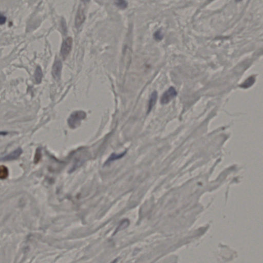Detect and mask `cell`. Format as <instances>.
<instances>
[{
  "label": "cell",
  "mask_w": 263,
  "mask_h": 263,
  "mask_svg": "<svg viewBox=\"0 0 263 263\" xmlns=\"http://www.w3.org/2000/svg\"><path fill=\"white\" fill-rule=\"evenodd\" d=\"M86 117L85 112L82 111H77L74 112L70 115L68 120V123L69 128L75 129L78 127L82 121L84 120Z\"/></svg>",
  "instance_id": "6da1fadb"
},
{
  "label": "cell",
  "mask_w": 263,
  "mask_h": 263,
  "mask_svg": "<svg viewBox=\"0 0 263 263\" xmlns=\"http://www.w3.org/2000/svg\"><path fill=\"white\" fill-rule=\"evenodd\" d=\"M72 39L71 37L66 38L63 41L61 48V55L63 59L66 58L71 51L72 48Z\"/></svg>",
  "instance_id": "7a4b0ae2"
},
{
  "label": "cell",
  "mask_w": 263,
  "mask_h": 263,
  "mask_svg": "<svg viewBox=\"0 0 263 263\" xmlns=\"http://www.w3.org/2000/svg\"><path fill=\"white\" fill-rule=\"evenodd\" d=\"M157 96L158 95H157V93L156 91H154V92H153L152 94L151 95L149 101V105H148V109H147V114H149L151 111L152 108H153V107L155 105L157 99Z\"/></svg>",
  "instance_id": "52a82bcc"
},
{
  "label": "cell",
  "mask_w": 263,
  "mask_h": 263,
  "mask_svg": "<svg viewBox=\"0 0 263 263\" xmlns=\"http://www.w3.org/2000/svg\"><path fill=\"white\" fill-rule=\"evenodd\" d=\"M22 150L21 148H18L9 154L1 157L0 161H11L14 160H17L20 156V155L22 154Z\"/></svg>",
  "instance_id": "8992f818"
},
{
  "label": "cell",
  "mask_w": 263,
  "mask_h": 263,
  "mask_svg": "<svg viewBox=\"0 0 263 263\" xmlns=\"http://www.w3.org/2000/svg\"><path fill=\"white\" fill-rule=\"evenodd\" d=\"M41 158V151L40 148L39 147L37 149L36 153L35 154V159H34V162L35 164L38 163Z\"/></svg>",
  "instance_id": "5bb4252c"
},
{
  "label": "cell",
  "mask_w": 263,
  "mask_h": 263,
  "mask_svg": "<svg viewBox=\"0 0 263 263\" xmlns=\"http://www.w3.org/2000/svg\"><path fill=\"white\" fill-rule=\"evenodd\" d=\"M243 0H235V1H236V2H238V3H239V2H241Z\"/></svg>",
  "instance_id": "e0dca14e"
},
{
  "label": "cell",
  "mask_w": 263,
  "mask_h": 263,
  "mask_svg": "<svg viewBox=\"0 0 263 263\" xmlns=\"http://www.w3.org/2000/svg\"><path fill=\"white\" fill-rule=\"evenodd\" d=\"M126 153V152H123V153L120 154H113L111 155L110 158H108L107 162H110L112 161H114L115 160H118L120 158H121L125 155V154Z\"/></svg>",
  "instance_id": "7c38bea8"
},
{
  "label": "cell",
  "mask_w": 263,
  "mask_h": 263,
  "mask_svg": "<svg viewBox=\"0 0 263 263\" xmlns=\"http://www.w3.org/2000/svg\"><path fill=\"white\" fill-rule=\"evenodd\" d=\"M178 93L174 87H170L169 89L164 93L161 97L160 102L162 104L168 103L176 96Z\"/></svg>",
  "instance_id": "3957f363"
},
{
  "label": "cell",
  "mask_w": 263,
  "mask_h": 263,
  "mask_svg": "<svg viewBox=\"0 0 263 263\" xmlns=\"http://www.w3.org/2000/svg\"><path fill=\"white\" fill-rule=\"evenodd\" d=\"M85 20V15L84 12V9L81 6H79L77 14L76 15L75 25L77 28H79L81 26Z\"/></svg>",
  "instance_id": "277c9868"
},
{
  "label": "cell",
  "mask_w": 263,
  "mask_h": 263,
  "mask_svg": "<svg viewBox=\"0 0 263 263\" xmlns=\"http://www.w3.org/2000/svg\"><path fill=\"white\" fill-rule=\"evenodd\" d=\"M154 38L155 39V40L157 41H160L163 39L164 35L162 33V30L161 29H158L155 32V33H154Z\"/></svg>",
  "instance_id": "4fadbf2b"
},
{
  "label": "cell",
  "mask_w": 263,
  "mask_h": 263,
  "mask_svg": "<svg viewBox=\"0 0 263 263\" xmlns=\"http://www.w3.org/2000/svg\"><path fill=\"white\" fill-rule=\"evenodd\" d=\"M81 2H82L83 3H88L90 1V0H81Z\"/></svg>",
  "instance_id": "2e32d148"
},
{
  "label": "cell",
  "mask_w": 263,
  "mask_h": 263,
  "mask_svg": "<svg viewBox=\"0 0 263 263\" xmlns=\"http://www.w3.org/2000/svg\"><path fill=\"white\" fill-rule=\"evenodd\" d=\"M256 82V78L254 76H250L242 84L239 85V87L243 89H248L249 87H251Z\"/></svg>",
  "instance_id": "ba28073f"
},
{
  "label": "cell",
  "mask_w": 263,
  "mask_h": 263,
  "mask_svg": "<svg viewBox=\"0 0 263 263\" xmlns=\"http://www.w3.org/2000/svg\"><path fill=\"white\" fill-rule=\"evenodd\" d=\"M114 3L120 9H126L128 6V3L126 0H115Z\"/></svg>",
  "instance_id": "8fae6325"
},
{
  "label": "cell",
  "mask_w": 263,
  "mask_h": 263,
  "mask_svg": "<svg viewBox=\"0 0 263 263\" xmlns=\"http://www.w3.org/2000/svg\"><path fill=\"white\" fill-rule=\"evenodd\" d=\"M35 81L37 84H40L42 80L43 73L42 69L39 66H37L34 74Z\"/></svg>",
  "instance_id": "9c48e42d"
},
{
  "label": "cell",
  "mask_w": 263,
  "mask_h": 263,
  "mask_svg": "<svg viewBox=\"0 0 263 263\" xmlns=\"http://www.w3.org/2000/svg\"><path fill=\"white\" fill-rule=\"evenodd\" d=\"M62 68V64L61 61L59 59H57L55 61L52 68V75L55 80H59L60 78Z\"/></svg>",
  "instance_id": "5b68a950"
},
{
  "label": "cell",
  "mask_w": 263,
  "mask_h": 263,
  "mask_svg": "<svg viewBox=\"0 0 263 263\" xmlns=\"http://www.w3.org/2000/svg\"><path fill=\"white\" fill-rule=\"evenodd\" d=\"M9 171L7 167L4 165L0 166V179H5L7 178Z\"/></svg>",
  "instance_id": "30bf717a"
},
{
  "label": "cell",
  "mask_w": 263,
  "mask_h": 263,
  "mask_svg": "<svg viewBox=\"0 0 263 263\" xmlns=\"http://www.w3.org/2000/svg\"><path fill=\"white\" fill-rule=\"evenodd\" d=\"M6 18L5 15H3V14L0 13V25H3L6 22Z\"/></svg>",
  "instance_id": "9a60e30c"
}]
</instances>
